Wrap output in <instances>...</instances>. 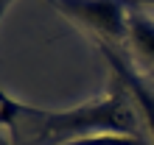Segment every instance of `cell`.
I'll list each match as a JSON object with an SVG mask.
<instances>
[{"label":"cell","instance_id":"1","mask_svg":"<svg viewBox=\"0 0 154 145\" xmlns=\"http://www.w3.org/2000/svg\"><path fill=\"white\" fill-rule=\"evenodd\" d=\"M118 81V78H115ZM25 117L34 120V131H37L39 145H65L90 134H132V137H143L146 126H143L140 106L134 103L121 81L98 101H87L76 109H65V112H45V109H34L25 103H17L14 98L3 95V117Z\"/></svg>","mask_w":154,"mask_h":145},{"label":"cell","instance_id":"2","mask_svg":"<svg viewBox=\"0 0 154 145\" xmlns=\"http://www.w3.org/2000/svg\"><path fill=\"white\" fill-rule=\"evenodd\" d=\"M59 14L76 22L81 31L98 36V45L126 42L129 34V0H48Z\"/></svg>","mask_w":154,"mask_h":145},{"label":"cell","instance_id":"3","mask_svg":"<svg viewBox=\"0 0 154 145\" xmlns=\"http://www.w3.org/2000/svg\"><path fill=\"white\" fill-rule=\"evenodd\" d=\"M126 45L137 56L143 67H154V20L149 14L137 11L132 6L129 14V34H126Z\"/></svg>","mask_w":154,"mask_h":145},{"label":"cell","instance_id":"4","mask_svg":"<svg viewBox=\"0 0 154 145\" xmlns=\"http://www.w3.org/2000/svg\"><path fill=\"white\" fill-rule=\"evenodd\" d=\"M65 145H149L143 137H132V134H90Z\"/></svg>","mask_w":154,"mask_h":145},{"label":"cell","instance_id":"5","mask_svg":"<svg viewBox=\"0 0 154 145\" xmlns=\"http://www.w3.org/2000/svg\"><path fill=\"white\" fill-rule=\"evenodd\" d=\"M132 6H154V0H129Z\"/></svg>","mask_w":154,"mask_h":145},{"label":"cell","instance_id":"6","mask_svg":"<svg viewBox=\"0 0 154 145\" xmlns=\"http://www.w3.org/2000/svg\"><path fill=\"white\" fill-rule=\"evenodd\" d=\"M8 3H11V0H3V11H6V8H8Z\"/></svg>","mask_w":154,"mask_h":145}]
</instances>
